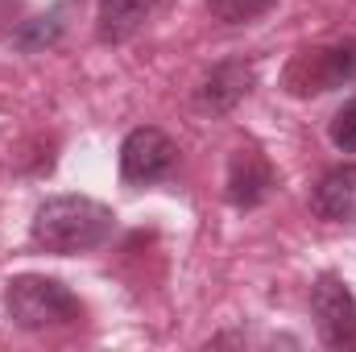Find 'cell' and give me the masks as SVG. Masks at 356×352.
Masks as SVG:
<instances>
[{
    "mask_svg": "<svg viewBox=\"0 0 356 352\" xmlns=\"http://www.w3.org/2000/svg\"><path fill=\"white\" fill-rule=\"evenodd\" d=\"M4 311L25 332L63 328V323H75L83 315L79 298L58 278H46V273H17L4 286Z\"/></svg>",
    "mask_w": 356,
    "mask_h": 352,
    "instance_id": "2",
    "label": "cell"
},
{
    "mask_svg": "<svg viewBox=\"0 0 356 352\" xmlns=\"http://www.w3.org/2000/svg\"><path fill=\"white\" fill-rule=\"evenodd\" d=\"M353 79H356V38L323 46V50H302V58H294V67L286 75L294 95H319V91L344 88Z\"/></svg>",
    "mask_w": 356,
    "mask_h": 352,
    "instance_id": "4",
    "label": "cell"
},
{
    "mask_svg": "<svg viewBox=\"0 0 356 352\" xmlns=\"http://www.w3.org/2000/svg\"><path fill=\"white\" fill-rule=\"evenodd\" d=\"M207 8L224 25H245V21H257L261 13H269L273 0H207Z\"/></svg>",
    "mask_w": 356,
    "mask_h": 352,
    "instance_id": "10",
    "label": "cell"
},
{
    "mask_svg": "<svg viewBox=\"0 0 356 352\" xmlns=\"http://www.w3.org/2000/svg\"><path fill=\"white\" fill-rule=\"evenodd\" d=\"M58 33H63V21H58V13H50V17H38V21H29V29H25L17 42H21L25 50H38L42 42H54Z\"/></svg>",
    "mask_w": 356,
    "mask_h": 352,
    "instance_id": "12",
    "label": "cell"
},
{
    "mask_svg": "<svg viewBox=\"0 0 356 352\" xmlns=\"http://www.w3.org/2000/svg\"><path fill=\"white\" fill-rule=\"evenodd\" d=\"M178 162V145L154 125H141L120 145V175L124 182H154L166 178Z\"/></svg>",
    "mask_w": 356,
    "mask_h": 352,
    "instance_id": "5",
    "label": "cell"
},
{
    "mask_svg": "<svg viewBox=\"0 0 356 352\" xmlns=\"http://www.w3.org/2000/svg\"><path fill=\"white\" fill-rule=\"evenodd\" d=\"M162 0H99L95 13V33L99 42H129L158 8Z\"/></svg>",
    "mask_w": 356,
    "mask_h": 352,
    "instance_id": "9",
    "label": "cell"
},
{
    "mask_svg": "<svg viewBox=\"0 0 356 352\" xmlns=\"http://www.w3.org/2000/svg\"><path fill=\"white\" fill-rule=\"evenodd\" d=\"M311 207L319 220L332 224H356V166H336L319 178Z\"/></svg>",
    "mask_w": 356,
    "mask_h": 352,
    "instance_id": "8",
    "label": "cell"
},
{
    "mask_svg": "<svg viewBox=\"0 0 356 352\" xmlns=\"http://www.w3.org/2000/svg\"><path fill=\"white\" fill-rule=\"evenodd\" d=\"M253 83H257L253 63H245V58H228V63L211 67V75L195 88V108L207 112V116H224V112H232V108L253 91Z\"/></svg>",
    "mask_w": 356,
    "mask_h": 352,
    "instance_id": "6",
    "label": "cell"
},
{
    "mask_svg": "<svg viewBox=\"0 0 356 352\" xmlns=\"http://www.w3.org/2000/svg\"><path fill=\"white\" fill-rule=\"evenodd\" d=\"M311 315L315 332L327 349H356V294L344 278L323 273L311 290Z\"/></svg>",
    "mask_w": 356,
    "mask_h": 352,
    "instance_id": "3",
    "label": "cell"
},
{
    "mask_svg": "<svg viewBox=\"0 0 356 352\" xmlns=\"http://www.w3.org/2000/svg\"><path fill=\"white\" fill-rule=\"evenodd\" d=\"M29 232H33L38 249L71 257V253H91V249L108 245L116 232V216H112V207H104L99 199H88V195H50L33 211Z\"/></svg>",
    "mask_w": 356,
    "mask_h": 352,
    "instance_id": "1",
    "label": "cell"
},
{
    "mask_svg": "<svg viewBox=\"0 0 356 352\" xmlns=\"http://www.w3.org/2000/svg\"><path fill=\"white\" fill-rule=\"evenodd\" d=\"M332 141H336V150L356 154V99H348V104L332 116Z\"/></svg>",
    "mask_w": 356,
    "mask_h": 352,
    "instance_id": "11",
    "label": "cell"
},
{
    "mask_svg": "<svg viewBox=\"0 0 356 352\" xmlns=\"http://www.w3.org/2000/svg\"><path fill=\"white\" fill-rule=\"evenodd\" d=\"M273 191V170L257 150H236L228 162V199L236 207H257Z\"/></svg>",
    "mask_w": 356,
    "mask_h": 352,
    "instance_id": "7",
    "label": "cell"
}]
</instances>
